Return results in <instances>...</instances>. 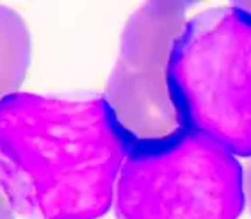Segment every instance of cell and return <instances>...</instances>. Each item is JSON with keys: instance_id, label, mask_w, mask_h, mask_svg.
Instances as JSON below:
<instances>
[{"instance_id": "6da1fadb", "label": "cell", "mask_w": 251, "mask_h": 219, "mask_svg": "<svg viewBox=\"0 0 251 219\" xmlns=\"http://www.w3.org/2000/svg\"><path fill=\"white\" fill-rule=\"evenodd\" d=\"M128 151L103 95L0 100V193L22 218H103Z\"/></svg>"}, {"instance_id": "7a4b0ae2", "label": "cell", "mask_w": 251, "mask_h": 219, "mask_svg": "<svg viewBox=\"0 0 251 219\" xmlns=\"http://www.w3.org/2000/svg\"><path fill=\"white\" fill-rule=\"evenodd\" d=\"M169 86L182 127L251 157V15L232 4L187 18Z\"/></svg>"}, {"instance_id": "3957f363", "label": "cell", "mask_w": 251, "mask_h": 219, "mask_svg": "<svg viewBox=\"0 0 251 219\" xmlns=\"http://www.w3.org/2000/svg\"><path fill=\"white\" fill-rule=\"evenodd\" d=\"M244 203L237 157L184 127L162 141L132 146L114 193L118 219H237Z\"/></svg>"}, {"instance_id": "277c9868", "label": "cell", "mask_w": 251, "mask_h": 219, "mask_svg": "<svg viewBox=\"0 0 251 219\" xmlns=\"http://www.w3.org/2000/svg\"><path fill=\"white\" fill-rule=\"evenodd\" d=\"M187 9L182 2H148L123 29L103 98L130 148L162 141L182 128L169 86V59Z\"/></svg>"}, {"instance_id": "5b68a950", "label": "cell", "mask_w": 251, "mask_h": 219, "mask_svg": "<svg viewBox=\"0 0 251 219\" xmlns=\"http://www.w3.org/2000/svg\"><path fill=\"white\" fill-rule=\"evenodd\" d=\"M30 32L25 20L0 5V100L15 95L30 64Z\"/></svg>"}, {"instance_id": "8992f818", "label": "cell", "mask_w": 251, "mask_h": 219, "mask_svg": "<svg viewBox=\"0 0 251 219\" xmlns=\"http://www.w3.org/2000/svg\"><path fill=\"white\" fill-rule=\"evenodd\" d=\"M0 219H15V212L11 210L9 203L2 193H0Z\"/></svg>"}, {"instance_id": "52a82bcc", "label": "cell", "mask_w": 251, "mask_h": 219, "mask_svg": "<svg viewBox=\"0 0 251 219\" xmlns=\"http://www.w3.org/2000/svg\"><path fill=\"white\" fill-rule=\"evenodd\" d=\"M244 195H246V201L251 207V162L248 166V171L244 173Z\"/></svg>"}, {"instance_id": "ba28073f", "label": "cell", "mask_w": 251, "mask_h": 219, "mask_svg": "<svg viewBox=\"0 0 251 219\" xmlns=\"http://www.w3.org/2000/svg\"><path fill=\"white\" fill-rule=\"evenodd\" d=\"M242 11H246L248 15H251V2H242V4H237Z\"/></svg>"}]
</instances>
